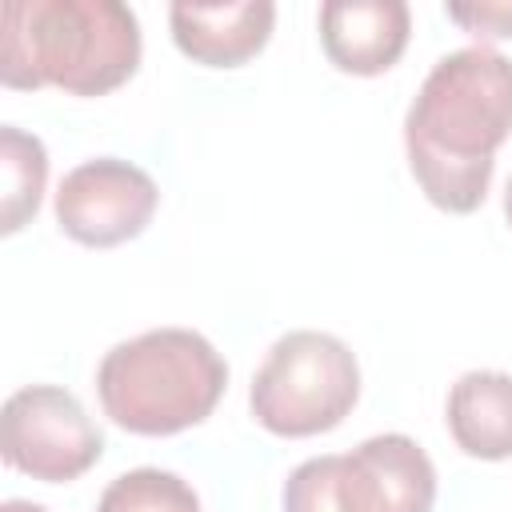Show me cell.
<instances>
[{
  "mask_svg": "<svg viewBox=\"0 0 512 512\" xmlns=\"http://www.w3.org/2000/svg\"><path fill=\"white\" fill-rule=\"evenodd\" d=\"M156 200L160 188L144 168L116 156H96L60 180L56 220L72 240L88 248H112L144 232Z\"/></svg>",
  "mask_w": 512,
  "mask_h": 512,
  "instance_id": "obj_7",
  "label": "cell"
},
{
  "mask_svg": "<svg viewBox=\"0 0 512 512\" xmlns=\"http://www.w3.org/2000/svg\"><path fill=\"white\" fill-rule=\"evenodd\" d=\"M436 468L428 452L384 432L344 456H312L284 480V512H432Z\"/></svg>",
  "mask_w": 512,
  "mask_h": 512,
  "instance_id": "obj_4",
  "label": "cell"
},
{
  "mask_svg": "<svg viewBox=\"0 0 512 512\" xmlns=\"http://www.w3.org/2000/svg\"><path fill=\"white\" fill-rule=\"evenodd\" d=\"M360 396L352 348L316 328L284 332L252 376V416L276 436H316L336 428Z\"/></svg>",
  "mask_w": 512,
  "mask_h": 512,
  "instance_id": "obj_5",
  "label": "cell"
},
{
  "mask_svg": "<svg viewBox=\"0 0 512 512\" xmlns=\"http://www.w3.org/2000/svg\"><path fill=\"white\" fill-rule=\"evenodd\" d=\"M272 20H276L272 0H236V4L176 0L168 8V24L180 52L212 68H232L256 56L272 32Z\"/></svg>",
  "mask_w": 512,
  "mask_h": 512,
  "instance_id": "obj_9",
  "label": "cell"
},
{
  "mask_svg": "<svg viewBox=\"0 0 512 512\" xmlns=\"http://www.w3.org/2000/svg\"><path fill=\"white\" fill-rule=\"evenodd\" d=\"M448 16L476 36H512V0H480V4H448Z\"/></svg>",
  "mask_w": 512,
  "mask_h": 512,
  "instance_id": "obj_13",
  "label": "cell"
},
{
  "mask_svg": "<svg viewBox=\"0 0 512 512\" xmlns=\"http://www.w3.org/2000/svg\"><path fill=\"white\" fill-rule=\"evenodd\" d=\"M448 432L476 460L512 456V376L472 368L448 388Z\"/></svg>",
  "mask_w": 512,
  "mask_h": 512,
  "instance_id": "obj_10",
  "label": "cell"
},
{
  "mask_svg": "<svg viewBox=\"0 0 512 512\" xmlns=\"http://www.w3.org/2000/svg\"><path fill=\"white\" fill-rule=\"evenodd\" d=\"M224 388V356L192 328H152L120 340L96 368L104 412L140 436H172L200 424Z\"/></svg>",
  "mask_w": 512,
  "mask_h": 512,
  "instance_id": "obj_3",
  "label": "cell"
},
{
  "mask_svg": "<svg viewBox=\"0 0 512 512\" xmlns=\"http://www.w3.org/2000/svg\"><path fill=\"white\" fill-rule=\"evenodd\" d=\"M512 132V60L468 44L432 64L404 116V148L416 184L444 212L484 204L496 148Z\"/></svg>",
  "mask_w": 512,
  "mask_h": 512,
  "instance_id": "obj_1",
  "label": "cell"
},
{
  "mask_svg": "<svg viewBox=\"0 0 512 512\" xmlns=\"http://www.w3.org/2000/svg\"><path fill=\"white\" fill-rule=\"evenodd\" d=\"M140 64V20L124 0H8L0 80L104 96Z\"/></svg>",
  "mask_w": 512,
  "mask_h": 512,
  "instance_id": "obj_2",
  "label": "cell"
},
{
  "mask_svg": "<svg viewBox=\"0 0 512 512\" xmlns=\"http://www.w3.org/2000/svg\"><path fill=\"white\" fill-rule=\"evenodd\" d=\"M504 212H508V224H512V176H508V188H504Z\"/></svg>",
  "mask_w": 512,
  "mask_h": 512,
  "instance_id": "obj_15",
  "label": "cell"
},
{
  "mask_svg": "<svg viewBox=\"0 0 512 512\" xmlns=\"http://www.w3.org/2000/svg\"><path fill=\"white\" fill-rule=\"evenodd\" d=\"M48 180V152L40 136L4 124L0 128V228L16 232L40 208V192Z\"/></svg>",
  "mask_w": 512,
  "mask_h": 512,
  "instance_id": "obj_11",
  "label": "cell"
},
{
  "mask_svg": "<svg viewBox=\"0 0 512 512\" xmlns=\"http://www.w3.org/2000/svg\"><path fill=\"white\" fill-rule=\"evenodd\" d=\"M412 32L404 0H328L320 4V44L328 60L356 76L396 64Z\"/></svg>",
  "mask_w": 512,
  "mask_h": 512,
  "instance_id": "obj_8",
  "label": "cell"
},
{
  "mask_svg": "<svg viewBox=\"0 0 512 512\" xmlns=\"http://www.w3.org/2000/svg\"><path fill=\"white\" fill-rule=\"evenodd\" d=\"M0 512H48L44 504H32V500H4Z\"/></svg>",
  "mask_w": 512,
  "mask_h": 512,
  "instance_id": "obj_14",
  "label": "cell"
},
{
  "mask_svg": "<svg viewBox=\"0 0 512 512\" xmlns=\"http://www.w3.org/2000/svg\"><path fill=\"white\" fill-rule=\"evenodd\" d=\"M4 460L32 480H76L104 452V432L84 404L56 384H28L4 400Z\"/></svg>",
  "mask_w": 512,
  "mask_h": 512,
  "instance_id": "obj_6",
  "label": "cell"
},
{
  "mask_svg": "<svg viewBox=\"0 0 512 512\" xmlns=\"http://www.w3.org/2000/svg\"><path fill=\"white\" fill-rule=\"evenodd\" d=\"M96 512H200V496L176 472L132 468L100 492Z\"/></svg>",
  "mask_w": 512,
  "mask_h": 512,
  "instance_id": "obj_12",
  "label": "cell"
}]
</instances>
